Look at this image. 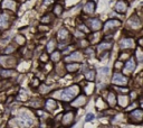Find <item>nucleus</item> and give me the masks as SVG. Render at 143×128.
Here are the masks:
<instances>
[{
  "label": "nucleus",
  "mask_w": 143,
  "mask_h": 128,
  "mask_svg": "<svg viewBox=\"0 0 143 128\" xmlns=\"http://www.w3.org/2000/svg\"><path fill=\"white\" fill-rule=\"evenodd\" d=\"M51 89V85H47V84H41L40 85V92H41L42 94H46L48 93V91Z\"/></svg>",
  "instance_id": "cd10ccee"
},
{
  "label": "nucleus",
  "mask_w": 143,
  "mask_h": 128,
  "mask_svg": "<svg viewBox=\"0 0 143 128\" xmlns=\"http://www.w3.org/2000/svg\"><path fill=\"white\" fill-rule=\"evenodd\" d=\"M30 103H31V106L34 107V108H40V107L42 106V102H41V100H39V99H36V100H32L31 102H30Z\"/></svg>",
  "instance_id": "c85d7f7f"
},
{
  "label": "nucleus",
  "mask_w": 143,
  "mask_h": 128,
  "mask_svg": "<svg viewBox=\"0 0 143 128\" xmlns=\"http://www.w3.org/2000/svg\"><path fill=\"white\" fill-rule=\"evenodd\" d=\"M85 103H86V97H85L84 94H81V96L77 97L71 104L73 107H81V106H84Z\"/></svg>",
  "instance_id": "f8f14e48"
},
{
  "label": "nucleus",
  "mask_w": 143,
  "mask_h": 128,
  "mask_svg": "<svg viewBox=\"0 0 143 128\" xmlns=\"http://www.w3.org/2000/svg\"><path fill=\"white\" fill-rule=\"evenodd\" d=\"M61 116H63V115H61ZM74 117H75V114H74V112H72V111L66 112V114L63 116L61 124H63L64 126H69L72 124V121L74 120Z\"/></svg>",
  "instance_id": "1a4fd4ad"
},
{
  "label": "nucleus",
  "mask_w": 143,
  "mask_h": 128,
  "mask_svg": "<svg viewBox=\"0 0 143 128\" xmlns=\"http://www.w3.org/2000/svg\"><path fill=\"white\" fill-rule=\"evenodd\" d=\"M106 102L110 107H114L116 106V94L114 92H109L107 97H106Z\"/></svg>",
  "instance_id": "4468645a"
},
{
  "label": "nucleus",
  "mask_w": 143,
  "mask_h": 128,
  "mask_svg": "<svg viewBox=\"0 0 143 128\" xmlns=\"http://www.w3.org/2000/svg\"><path fill=\"white\" fill-rule=\"evenodd\" d=\"M57 37H58V39L61 40V42H66L67 39H68L69 37V33L67 29H65V28H61V29L58 30V34H57Z\"/></svg>",
  "instance_id": "ddd939ff"
},
{
  "label": "nucleus",
  "mask_w": 143,
  "mask_h": 128,
  "mask_svg": "<svg viewBox=\"0 0 143 128\" xmlns=\"http://www.w3.org/2000/svg\"><path fill=\"white\" fill-rule=\"evenodd\" d=\"M51 21V15H49V13L45 15V16L41 18V23H44V24H49Z\"/></svg>",
  "instance_id": "c756f323"
},
{
  "label": "nucleus",
  "mask_w": 143,
  "mask_h": 128,
  "mask_svg": "<svg viewBox=\"0 0 143 128\" xmlns=\"http://www.w3.org/2000/svg\"><path fill=\"white\" fill-rule=\"evenodd\" d=\"M51 61L54 62V63H57V62H59L61 61V53L59 52H57V51H54V52H51Z\"/></svg>",
  "instance_id": "a878e982"
},
{
  "label": "nucleus",
  "mask_w": 143,
  "mask_h": 128,
  "mask_svg": "<svg viewBox=\"0 0 143 128\" xmlns=\"http://www.w3.org/2000/svg\"><path fill=\"white\" fill-rule=\"evenodd\" d=\"M133 45H134V42L131 38H123L121 40V43H120L121 48H131V47H133Z\"/></svg>",
  "instance_id": "dca6fc26"
},
{
  "label": "nucleus",
  "mask_w": 143,
  "mask_h": 128,
  "mask_svg": "<svg viewBox=\"0 0 143 128\" xmlns=\"http://www.w3.org/2000/svg\"><path fill=\"white\" fill-rule=\"evenodd\" d=\"M120 26H121V21L119 19H110L104 24V29L109 32V30L115 29V28H117Z\"/></svg>",
  "instance_id": "39448f33"
},
{
  "label": "nucleus",
  "mask_w": 143,
  "mask_h": 128,
  "mask_svg": "<svg viewBox=\"0 0 143 128\" xmlns=\"http://www.w3.org/2000/svg\"><path fill=\"white\" fill-rule=\"evenodd\" d=\"M2 7H3V8L13 9V8H15V1H13V0H3Z\"/></svg>",
  "instance_id": "b1692460"
},
{
  "label": "nucleus",
  "mask_w": 143,
  "mask_h": 128,
  "mask_svg": "<svg viewBox=\"0 0 143 128\" xmlns=\"http://www.w3.org/2000/svg\"><path fill=\"white\" fill-rule=\"evenodd\" d=\"M117 103L122 107H126L127 104H129V98H127L126 96H124V94L119 96V98H117Z\"/></svg>",
  "instance_id": "4be33fe9"
},
{
  "label": "nucleus",
  "mask_w": 143,
  "mask_h": 128,
  "mask_svg": "<svg viewBox=\"0 0 143 128\" xmlns=\"http://www.w3.org/2000/svg\"><path fill=\"white\" fill-rule=\"evenodd\" d=\"M44 107L46 108L47 111H53V110H55L57 108V102L54 99H47L46 102L44 103Z\"/></svg>",
  "instance_id": "9b49d317"
},
{
  "label": "nucleus",
  "mask_w": 143,
  "mask_h": 128,
  "mask_svg": "<svg viewBox=\"0 0 143 128\" xmlns=\"http://www.w3.org/2000/svg\"><path fill=\"white\" fill-rule=\"evenodd\" d=\"M95 70H93V69H91V70H88L87 72L85 73V79L87 81H90V82H93V81L95 80V77H96V74H95Z\"/></svg>",
  "instance_id": "a211bd4d"
},
{
  "label": "nucleus",
  "mask_w": 143,
  "mask_h": 128,
  "mask_svg": "<svg viewBox=\"0 0 143 128\" xmlns=\"http://www.w3.org/2000/svg\"><path fill=\"white\" fill-rule=\"evenodd\" d=\"M95 8H96L95 2H94V1H88V2L84 6V11L86 13H93L95 11Z\"/></svg>",
  "instance_id": "f3484780"
},
{
  "label": "nucleus",
  "mask_w": 143,
  "mask_h": 128,
  "mask_svg": "<svg viewBox=\"0 0 143 128\" xmlns=\"http://www.w3.org/2000/svg\"><path fill=\"white\" fill-rule=\"evenodd\" d=\"M85 53L86 54H88L90 56H94V50L93 48H86V51H85Z\"/></svg>",
  "instance_id": "2f4dec72"
},
{
  "label": "nucleus",
  "mask_w": 143,
  "mask_h": 128,
  "mask_svg": "<svg viewBox=\"0 0 143 128\" xmlns=\"http://www.w3.org/2000/svg\"><path fill=\"white\" fill-rule=\"evenodd\" d=\"M65 60L66 61H81L82 60V54H81V52L75 51L72 54H69L67 57H65Z\"/></svg>",
  "instance_id": "2eb2a0df"
},
{
  "label": "nucleus",
  "mask_w": 143,
  "mask_h": 128,
  "mask_svg": "<svg viewBox=\"0 0 143 128\" xmlns=\"http://www.w3.org/2000/svg\"><path fill=\"white\" fill-rule=\"evenodd\" d=\"M77 93H78V87H77V85H73V87H69V88H66V89H64V90H61L59 99L65 102H68V101H71Z\"/></svg>",
  "instance_id": "f257e3e1"
},
{
  "label": "nucleus",
  "mask_w": 143,
  "mask_h": 128,
  "mask_svg": "<svg viewBox=\"0 0 143 128\" xmlns=\"http://www.w3.org/2000/svg\"><path fill=\"white\" fill-rule=\"evenodd\" d=\"M15 51V48H13V46H8V47L5 50V53L8 54V53H12V52Z\"/></svg>",
  "instance_id": "473e14b6"
},
{
  "label": "nucleus",
  "mask_w": 143,
  "mask_h": 128,
  "mask_svg": "<svg viewBox=\"0 0 143 128\" xmlns=\"http://www.w3.org/2000/svg\"><path fill=\"white\" fill-rule=\"evenodd\" d=\"M127 7H129V3L125 0H119L115 5V10L120 13H124L127 10Z\"/></svg>",
  "instance_id": "6e6552de"
},
{
  "label": "nucleus",
  "mask_w": 143,
  "mask_h": 128,
  "mask_svg": "<svg viewBox=\"0 0 143 128\" xmlns=\"http://www.w3.org/2000/svg\"><path fill=\"white\" fill-rule=\"evenodd\" d=\"M112 46L111 43H102V44H100V45L97 46V52L98 53H101L102 51H107V50H110Z\"/></svg>",
  "instance_id": "5701e85b"
},
{
  "label": "nucleus",
  "mask_w": 143,
  "mask_h": 128,
  "mask_svg": "<svg viewBox=\"0 0 143 128\" xmlns=\"http://www.w3.org/2000/svg\"><path fill=\"white\" fill-rule=\"evenodd\" d=\"M127 83H129V79L122 73L116 72L112 77V84L116 85V87H125Z\"/></svg>",
  "instance_id": "f03ea898"
},
{
  "label": "nucleus",
  "mask_w": 143,
  "mask_h": 128,
  "mask_svg": "<svg viewBox=\"0 0 143 128\" xmlns=\"http://www.w3.org/2000/svg\"><path fill=\"white\" fill-rule=\"evenodd\" d=\"M80 70V64L78 63H69L66 65L67 72H76Z\"/></svg>",
  "instance_id": "aec40b11"
},
{
  "label": "nucleus",
  "mask_w": 143,
  "mask_h": 128,
  "mask_svg": "<svg viewBox=\"0 0 143 128\" xmlns=\"http://www.w3.org/2000/svg\"><path fill=\"white\" fill-rule=\"evenodd\" d=\"M56 47V43L54 39H51L49 42H48L47 46H46V50H47V52H54V50H55Z\"/></svg>",
  "instance_id": "bb28decb"
},
{
  "label": "nucleus",
  "mask_w": 143,
  "mask_h": 128,
  "mask_svg": "<svg viewBox=\"0 0 143 128\" xmlns=\"http://www.w3.org/2000/svg\"><path fill=\"white\" fill-rule=\"evenodd\" d=\"M9 27V16L7 13H0V29H7Z\"/></svg>",
  "instance_id": "9d476101"
},
{
  "label": "nucleus",
  "mask_w": 143,
  "mask_h": 128,
  "mask_svg": "<svg viewBox=\"0 0 143 128\" xmlns=\"http://www.w3.org/2000/svg\"><path fill=\"white\" fill-rule=\"evenodd\" d=\"M16 40H17V43H19V44H24L25 43V38L22 37V36H18Z\"/></svg>",
  "instance_id": "c9c22d12"
},
{
  "label": "nucleus",
  "mask_w": 143,
  "mask_h": 128,
  "mask_svg": "<svg viewBox=\"0 0 143 128\" xmlns=\"http://www.w3.org/2000/svg\"><path fill=\"white\" fill-rule=\"evenodd\" d=\"M129 118L132 123L134 124H141L142 123V119H143V111L141 108H138V109H134L133 111L130 112L129 115Z\"/></svg>",
  "instance_id": "7ed1b4c3"
},
{
  "label": "nucleus",
  "mask_w": 143,
  "mask_h": 128,
  "mask_svg": "<svg viewBox=\"0 0 143 128\" xmlns=\"http://www.w3.org/2000/svg\"><path fill=\"white\" fill-rule=\"evenodd\" d=\"M0 64L3 67H11L16 65V60L12 56H0Z\"/></svg>",
  "instance_id": "20e7f679"
},
{
  "label": "nucleus",
  "mask_w": 143,
  "mask_h": 128,
  "mask_svg": "<svg viewBox=\"0 0 143 128\" xmlns=\"http://www.w3.org/2000/svg\"><path fill=\"white\" fill-rule=\"evenodd\" d=\"M88 26L91 27V29L93 32H97L102 28V23L98 18H92L88 19Z\"/></svg>",
  "instance_id": "0eeeda50"
},
{
  "label": "nucleus",
  "mask_w": 143,
  "mask_h": 128,
  "mask_svg": "<svg viewBox=\"0 0 143 128\" xmlns=\"http://www.w3.org/2000/svg\"><path fill=\"white\" fill-rule=\"evenodd\" d=\"M129 24L133 27V28H136V27H140L141 26V21L140 19L138 18V16H132L129 20Z\"/></svg>",
  "instance_id": "6ab92c4d"
},
{
  "label": "nucleus",
  "mask_w": 143,
  "mask_h": 128,
  "mask_svg": "<svg viewBox=\"0 0 143 128\" xmlns=\"http://www.w3.org/2000/svg\"><path fill=\"white\" fill-rule=\"evenodd\" d=\"M134 53H135V55H136V59H138V61H139V62L142 61V60H143V54H142V51H141V48L139 47L138 50L134 52Z\"/></svg>",
  "instance_id": "7c9ffc66"
},
{
  "label": "nucleus",
  "mask_w": 143,
  "mask_h": 128,
  "mask_svg": "<svg viewBox=\"0 0 143 128\" xmlns=\"http://www.w3.org/2000/svg\"><path fill=\"white\" fill-rule=\"evenodd\" d=\"M53 13H55L56 16H59V15H61V13H63V6L59 5V3L55 5V6H54V9H53Z\"/></svg>",
  "instance_id": "393cba45"
},
{
  "label": "nucleus",
  "mask_w": 143,
  "mask_h": 128,
  "mask_svg": "<svg viewBox=\"0 0 143 128\" xmlns=\"http://www.w3.org/2000/svg\"><path fill=\"white\" fill-rule=\"evenodd\" d=\"M93 119H94V115H93V114H87V115H86V118H85L86 121H91V120H93Z\"/></svg>",
  "instance_id": "72a5a7b5"
},
{
  "label": "nucleus",
  "mask_w": 143,
  "mask_h": 128,
  "mask_svg": "<svg viewBox=\"0 0 143 128\" xmlns=\"http://www.w3.org/2000/svg\"><path fill=\"white\" fill-rule=\"evenodd\" d=\"M80 29L82 30V32H84V33H88V28L86 26H85V25H80Z\"/></svg>",
  "instance_id": "f704fd0d"
},
{
  "label": "nucleus",
  "mask_w": 143,
  "mask_h": 128,
  "mask_svg": "<svg viewBox=\"0 0 143 128\" xmlns=\"http://www.w3.org/2000/svg\"><path fill=\"white\" fill-rule=\"evenodd\" d=\"M135 67H136V61H135V59H133V57H131L130 60H127L126 63H125L124 67H123V71H124V73H132L133 71L135 70Z\"/></svg>",
  "instance_id": "423d86ee"
},
{
  "label": "nucleus",
  "mask_w": 143,
  "mask_h": 128,
  "mask_svg": "<svg viewBox=\"0 0 143 128\" xmlns=\"http://www.w3.org/2000/svg\"><path fill=\"white\" fill-rule=\"evenodd\" d=\"M16 74V71H13V70H9V69H7V70H1L0 71V75L1 77H13V75Z\"/></svg>",
  "instance_id": "412c9836"
}]
</instances>
